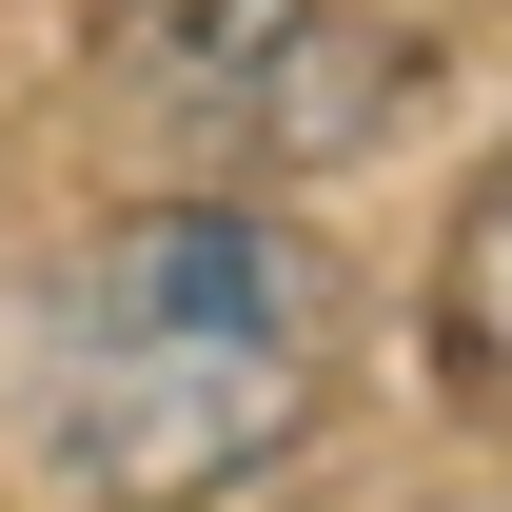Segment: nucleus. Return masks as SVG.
<instances>
[{
	"mask_svg": "<svg viewBox=\"0 0 512 512\" xmlns=\"http://www.w3.org/2000/svg\"><path fill=\"white\" fill-rule=\"evenodd\" d=\"M414 20L375 0H99V99L119 138L178 158V197H237V178H335L414 119Z\"/></svg>",
	"mask_w": 512,
	"mask_h": 512,
	"instance_id": "2",
	"label": "nucleus"
},
{
	"mask_svg": "<svg viewBox=\"0 0 512 512\" xmlns=\"http://www.w3.org/2000/svg\"><path fill=\"white\" fill-rule=\"evenodd\" d=\"M434 355H453V394L512 414V158L453 197V237H434Z\"/></svg>",
	"mask_w": 512,
	"mask_h": 512,
	"instance_id": "3",
	"label": "nucleus"
},
{
	"mask_svg": "<svg viewBox=\"0 0 512 512\" xmlns=\"http://www.w3.org/2000/svg\"><path fill=\"white\" fill-rule=\"evenodd\" d=\"M335 414V256L276 197H138L40 316V453L99 512H237Z\"/></svg>",
	"mask_w": 512,
	"mask_h": 512,
	"instance_id": "1",
	"label": "nucleus"
}]
</instances>
